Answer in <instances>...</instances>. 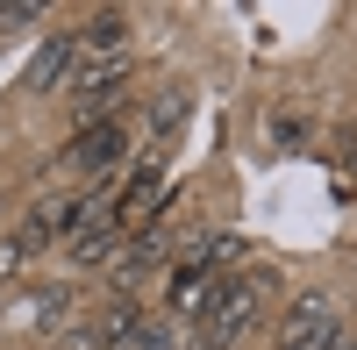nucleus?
I'll return each mask as SVG.
<instances>
[{
  "mask_svg": "<svg viewBox=\"0 0 357 350\" xmlns=\"http://www.w3.org/2000/svg\"><path fill=\"white\" fill-rule=\"evenodd\" d=\"M336 343V307L321 294H301L279 314V350H329Z\"/></svg>",
  "mask_w": 357,
  "mask_h": 350,
  "instance_id": "obj_1",
  "label": "nucleus"
},
{
  "mask_svg": "<svg viewBox=\"0 0 357 350\" xmlns=\"http://www.w3.org/2000/svg\"><path fill=\"white\" fill-rule=\"evenodd\" d=\"M250 314H257V286H222V300L207 307V322H200V350H222L250 329Z\"/></svg>",
  "mask_w": 357,
  "mask_h": 350,
  "instance_id": "obj_2",
  "label": "nucleus"
},
{
  "mask_svg": "<svg viewBox=\"0 0 357 350\" xmlns=\"http://www.w3.org/2000/svg\"><path fill=\"white\" fill-rule=\"evenodd\" d=\"M79 57H86V43H79V36H50L36 57H29V93H57V86L79 72Z\"/></svg>",
  "mask_w": 357,
  "mask_h": 350,
  "instance_id": "obj_3",
  "label": "nucleus"
},
{
  "mask_svg": "<svg viewBox=\"0 0 357 350\" xmlns=\"http://www.w3.org/2000/svg\"><path fill=\"white\" fill-rule=\"evenodd\" d=\"M215 300H222L215 265H178V272H172V314H207Z\"/></svg>",
  "mask_w": 357,
  "mask_h": 350,
  "instance_id": "obj_4",
  "label": "nucleus"
},
{
  "mask_svg": "<svg viewBox=\"0 0 357 350\" xmlns=\"http://www.w3.org/2000/svg\"><path fill=\"white\" fill-rule=\"evenodd\" d=\"M122 143H129L122 122H93V129H79V136H72V165H79V172H100V165L122 158Z\"/></svg>",
  "mask_w": 357,
  "mask_h": 350,
  "instance_id": "obj_5",
  "label": "nucleus"
},
{
  "mask_svg": "<svg viewBox=\"0 0 357 350\" xmlns=\"http://www.w3.org/2000/svg\"><path fill=\"white\" fill-rule=\"evenodd\" d=\"M158 208H165V179H158V165H143L136 179H129V193H122V229H143V222H158Z\"/></svg>",
  "mask_w": 357,
  "mask_h": 350,
  "instance_id": "obj_6",
  "label": "nucleus"
},
{
  "mask_svg": "<svg viewBox=\"0 0 357 350\" xmlns=\"http://www.w3.org/2000/svg\"><path fill=\"white\" fill-rule=\"evenodd\" d=\"M165 265V236H136L122 257H114V286H136V279H151Z\"/></svg>",
  "mask_w": 357,
  "mask_h": 350,
  "instance_id": "obj_7",
  "label": "nucleus"
},
{
  "mask_svg": "<svg viewBox=\"0 0 357 350\" xmlns=\"http://www.w3.org/2000/svg\"><path fill=\"white\" fill-rule=\"evenodd\" d=\"M114 236H122V229H86V236H72V257H79V265H107Z\"/></svg>",
  "mask_w": 357,
  "mask_h": 350,
  "instance_id": "obj_8",
  "label": "nucleus"
},
{
  "mask_svg": "<svg viewBox=\"0 0 357 350\" xmlns=\"http://www.w3.org/2000/svg\"><path fill=\"white\" fill-rule=\"evenodd\" d=\"M178 122H186V86H172V93H158L151 100V129L165 136V129H178Z\"/></svg>",
  "mask_w": 357,
  "mask_h": 350,
  "instance_id": "obj_9",
  "label": "nucleus"
},
{
  "mask_svg": "<svg viewBox=\"0 0 357 350\" xmlns=\"http://www.w3.org/2000/svg\"><path fill=\"white\" fill-rule=\"evenodd\" d=\"M272 136H279V151H301V143H307V129H301V114H279V122H272Z\"/></svg>",
  "mask_w": 357,
  "mask_h": 350,
  "instance_id": "obj_10",
  "label": "nucleus"
},
{
  "mask_svg": "<svg viewBox=\"0 0 357 350\" xmlns=\"http://www.w3.org/2000/svg\"><path fill=\"white\" fill-rule=\"evenodd\" d=\"M329 350H357V343H350V336H343V329H336V343H329Z\"/></svg>",
  "mask_w": 357,
  "mask_h": 350,
  "instance_id": "obj_11",
  "label": "nucleus"
}]
</instances>
